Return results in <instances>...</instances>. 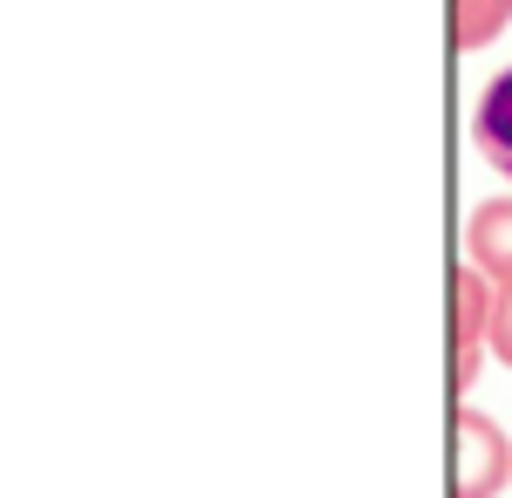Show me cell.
<instances>
[{
	"label": "cell",
	"mask_w": 512,
	"mask_h": 498,
	"mask_svg": "<svg viewBox=\"0 0 512 498\" xmlns=\"http://www.w3.org/2000/svg\"><path fill=\"white\" fill-rule=\"evenodd\" d=\"M512 485V437L499 423L458 403L451 417V498H499Z\"/></svg>",
	"instance_id": "6da1fadb"
},
{
	"label": "cell",
	"mask_w": 512,
	"mask_h": 498,
	"mask_svg": "<svg viewBox=\"0 0 512 498\" xmlns=\"http://www.w3.org/2000/svg\"><path fill=\"white\" fill-rule=\"evenodd\" d=\"M485 335H492V280L465 260L458 280H451V342H458L451 383H458V389H472L478 362H485Z\"/></svg>",
	"instance_id": "7a4b0ae2"
},
{
	"label": "cell",
	"mask_w": 512,
	"mask_h": 498,
	"mask_svg": "<svg viewBox=\"0 0 512 498\" xmlns=\"http://www.w3.org/2000/svg\"><path fill=\"white\" fill-rule=\"evenodd\" d=\"M472 144L512 185V69H499V76L485 82V96H478V110H472Z\"/></svg>",
	"instance_id": "3957f363"
},
{
	"label": "cell",
	"mask_w": 512,
	"mask_h": 498,
	"mask_svg": "<svg viewBox=\"0 0 512 498\" xmlns=\"http://www.w3.org/2000/svg\"><path fill=\"white\" fill-rule=\"evenodd\" d=\"M465 253H472V267L485 273L492 287H512V198H492V205L472 212Z\"/></svg>",
	"instance_id": "277c9868"
},
{
	"label": "cell",
	"mask_w": 512,
	"mask_h": 498,
	"mask_svg": "<svg viewBox=\"0 0 512 498\" xmlns=\"http://www.w3.org/2000/svg\"><path fill=\"white\" fill-rule=\"evenodd\" d=\"M512 0H451V41L458 48H485L492 35H506Z\"/></svg>",
	"instance_id": "5b68a950"
},
{
	"label": "cell",
	"mask_w": 512,
	"mask_h": 498,
	"mask_svg": "<svg viewBox=\"0 0 512 498\" xmlns=\"http://www.w3.org/2000/svg\"><path fill=\"white\" fill-rule=\"evenodd\" d=\"M485 348H492V355L512 369V287H499V294H492V335H485Z\"/></svg>",
	"instance_id": "8992f818"
}]
</instances>
